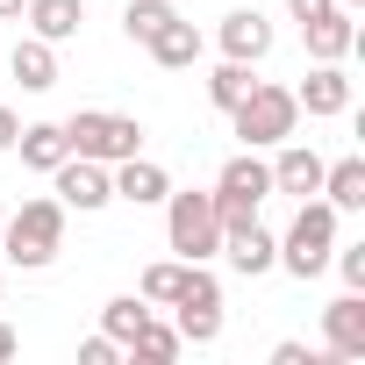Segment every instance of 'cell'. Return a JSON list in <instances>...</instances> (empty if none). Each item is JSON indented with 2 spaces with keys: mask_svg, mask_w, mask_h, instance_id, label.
Masks as SVG:
<instances>
[{
  "mask_svg": "<svg viewBox=\"0 0 365 365\" xmlns=\"http://www.w3.org/2000/svg\"><path fill=\"white\" fill-rule=\"evenodd\" d=\"M287 8H294V22H315V15H329V8H336V0H287Z\"/></svg>",
  "mask_w": 365,
  "mask_h": 365,
  "instance_id": "f1b7e54d",
  "label": "cell"
},
{
  "mask_svg": "<svg viewBox=\"0 0 365 365\" xmlns=\"http://www.w3.org/2000/svg\"><path fill=\"white\" fill-rule=\"evenodd\" d=\"M143 322H150V301H143V294H115V301L101 308V329H108L122 351H129V336H136Z\"/></svg>",
  "mask_w": 365,
  "mask_h": 365,
  "instance_id": "7402d4cb",
  "label": "cell"
},
{
  "mask_svg": "<svg viewBox=\"0 0 365 365\" xmlns=\"http://www.w3.org/2000/svg\"><path fill=\"white\" fill-rule=\"evenodd\" d=\"M15 351H22V344H15V329H8V322H0V365H8Z\"/></svg>",
  "mask_w": 365,
  "mask_h": 365,
  "instance_id": "4dcf8cb0",
  "label": "cell"
},
{
  "mask_svg": "<svg viewBox=\"0 0 365 365\" xmlns=\"http://www.w3.org/2000/svg\"><path fill=\"white\" fill-rule=\"evenodd\" d=\"M15 150H22V165H29V172H58V165L72 158V143H65V122H22Z\"/></svg>",
  "mask_w": 365,
  "mask_h": 365,
  "instance_id": "ac0fdd59",
  "label": "cell"
},
{
  "mask_svg": "<svg viewBox=\"0 0 365 365\" xmlns=\"http://www.w3.org/2000/svg\"><path fill=\"white\" fill-rule=\"evenodd\" d=\"M329 251H336V208L308 194L301 215H294V230L279 237V265H287L294 279H315V272L329 265Z\"/></svg>",
  "mask_w": 365,
  "mask_h": 365,
  "instance_id": "5b68a950",
  "label": "cell"
},
{
  "mask_svg": "<svg viewBox=\"0 0 365 365\" xmlns=\"http://www.w3.org/2000/svg\"><path fill=\"white\" fill-rule=\"evenodd\" d=\"M172 15H179L172 0H129V8H122V29H129V43H150Z\"/></svg>",
  "mask_w": 365,
  "mask_h": 365,
  "instance_id": "cb8c5ba5",
  "label": "cell"
},
{
  "mask_svg": "<svg viewBox=\"0 0 365 365\" xmlns=\"http://www.w3.org/2000/svg\"><path fill=\"white\" fill-rule=\"evenodd\" d=\"M22 8H29V0H0V22H15V15H22Z\"/></svg>",
  "mask_w": 365,
  "mask_h": 365,
  "instance_id": "1f68e13d",
  "label": "cell"
},
{
  "mask_svg": "<svg viewBox=\"0 0 365 365\" xmlns=\"http://www.w3.org/2000/svg\"><path fill=\"white\" fill-rule=\"evenodd\" d=\"M65 201L58 194H36V201H22L15 208V222H0V258L8 265H22V272H43L51 258H58V244H65Z\"/></svg>",
  "mask_w": 365,
  "mask_h": 365,
  "instance_id": "6da1fadb",
  "label": "cell"
},
{
  "mask_svg": "<svg viewBox=\"0 0 365 365\" xmlns=\"http://www.w3.org/2000/svg\"><path fill=\"white\" fill-rule=\"evenodd\" d=\"M301 43H308L315 65H344V58L358 51V22H351V8H329V15L301 22Z\"/></svg>",
  "mask_w": 365,
  "mask_h": 365,
  "instance_id": "8fae6325",
  "label": "cell"
},
{
  "mask_svg": "<svg viewBox=\"0 0 365 365\" xmlns=\"http://www.w3.org/2000/svg\"><path fill=\"white\" fill-rule=\"evenodd\" d=\"M115 358H122V344H115V336H108V329H101V336H86V344H79V365H115Z\"/></svg>",
  "mask_w": 365,
  "mask_h": 365,
  "instance_id": "4316f807",
  "label": "cell"
},
{
  "mask_svg": "<svg viewBox=\"0 0 365 365\" xmlns=\"http://www.w3.org/2000/svg\"><path fill=\"white\" fill-rule=\"evenodd\" d=\"M179 351H187V344H179V329H172V322H158V315H150V322H143V329H136V336H129V351H122V358H143V365H172V358H179Z\"/></svg>",
  "mask_w": 365,
  "mask_h": 365,
  "instance_id": "44dd1931",
  "label": "cell"
},
{
  "mask_svg": "<svg viewBox=\"0 0 365 365\" xmlns=\"http://www.w3.org/2000/svg\"><path fill=\"white\" fill-rule=\"evenodd\" d=\"M322 201H329L336 215H358V208H365V158H336V165H322Z\"/></svg>",
  "mask_w": 365,
  "mask_h": 365,
  "instance_id": "d6986e66",
  "label": "cell"
},
{
  "mask_svg": "<svg viewBox=\"0 0 365 365\" xmlns=\"http://www.w3.org/2000/svg\"><path fill=\"white\" fill-rule=\"evenodd\" d=\"M294 108H301V115H315V122L351 115V79H344V65H315V72L294 86Z\"/></svg>",
  "mask_w": 365,
  "mask_h": 365,
  "instance_id": "7c38bea8",
  "label": "cell"
},
{
  "mask_svg": "<svg viewBox=\"0 0 365 365\" xmlns=\"http://www.w3.org/2000/svg\"><path fill=\"white\" fill-rule=\"evenodd\" d=\"M65 143H72V158L122 165V158L143 150V122H136V115H108V108H79V115L65 122Z\"/></svg>",
  "mask_w": 365,
  "mask_h": 365,
  "instance_id": "277c9868",
  "label": "cell"
},
{
  "mask_svg": "<svg viewBox=\"0 0 365 365\" xmlns=\"http://www.w3.org/2000/svg\"><path fill=\"white\" fill-rule=\"evenodd\" d=\"M272 365H322V351H308V344H272Z\"/></svg>",
  "mask_w": 365,
  "mask_h": 365,
  "instance_id": "83f0119b",
  "label": "cell"
},
{
  "mask_svg": "<svg viewBox=\"0 0 365 365\" xmlns=\"http://www.w3.org/2000/svg\"><path fill=\"white\" fill-rule=\"evenodd\" d=\"M215 258H230L244 279H258V272L279 265V237H272L258 215H244V222H222V251H215Z\"/></svg>",
  "mask_w": 365,
  "mask_h": 365,
  "instance_id": "52a82bcc",
  "label": "cell"
},
{
  "mask_svg": "<svg viewBox=\"0 0 365 365\" xmlns=\"http://www.w3.org/2000/svg\"><path fill=\"white\" fill-rule=\"evenodd\" d=\"M244 93H251V65H237V58H222V65L208 72V101H215V108L230 115V108H237Z\"/></svg>",
  "mask_w": 365,
  "mask_h": 365,
  "instance_id": "d4e9b609",
  "label": "cell"
},
{
  "mask_svg": "<svg viewBox=\"0 0 365 365\" xmlns=\"http://www.w3.org/2000/svg\"><path fill=\"white\" fill-rule=\"evenodd\" d=\"M22 22H29V36H43V43H72L79 22H86V0H29Z\"/></svg>",
  "mask_w": 365,
  "mask_h": 365,
  "instance_id": "9a60e30c",
  "label": "cell"
},
{
  "mask_svg": "<svg viewBox=\"0 0 365 365\" xmlns=\"http://www.w3.org/2000/svg\"><path fill=\"white\" fill-rule=\"evenodd\" d=\"M208 194H215V215H222V222H244V215H258V201L272 194V165H265L258 150H237V158L215 172Z\"/></svg>",
  "mask_w": 365,
  "mask_h": 365,
  "instance_id": "8992f818",
  "label": "cell"
},
{
  "mask_svg": "<svg viewBox=\"0 0 365 365\" xmlns=\"http://www.w3.org/2000/svg\"><path fill=\"white\" fill-rule=\"evenodd\" d=\"M143 51H150V58H158L165 72H194L208 43H201V29H194V22H179V15H172V22H165V29H158V36L143 43Z\"/></svg>",
  "mask_w": 365,
  "mask_h": 365,
  "instance_id": "2e32d148",
  "label": "cell"
},
{
  "mask_svg": "<svg viewBox=\"0 0 365 365\" xmlns=\"http://www.w3.org/2000/svg\"><path fill=\"white\" fill-rule=\"evenodd\" d=\"M336 8H351V15H358V8H365V0H336Z\"/></svg>",
  "mask_w": 365,
  "mask_h": 365,
  "instance_id": "d6a6232c",
  "label": "cell"
},
{
  "mask_svg": "<svg viewBox=\"0 0 365 365\" xmlns=\"http://www.w3.org/2000/svg\"><path fill=\"white\" fill-rule=\"evenodd\" d=\"M322 336H329V358L358 365L365 358V294H336L322 308Z\"/></svg>",
  "mask_w": 365,
  "mask_h": 365,
  "instance_id": "9c48e42d",
  "label": "cell"
},
{
  "mask_svg": "<svg viewBox=\"0 0 365 365\" xmlns=\"http://www.w3.org/2000/svg\"><path fill=\"white\" fill-rule=\"evenodd\" d=\"M8 72H15L29 93H51V86H58V43H43V36H22V43L8 51Z\"/></svg>",
  "mask_w": 365,
  "mask_h": 365,
  "instance_id": "e0dca14e",
  "label": "cell"
},
{
  "mask_svg": "<svg viewBox=\"0 0 365 365\" xmlns=\"http://www.w3.org/2000/svg\"><path fill=\"white\" fill-rule=\"evenodd\" d=\"M179 287H187V258H165V265H143V279H136V294H143L150 308H172V301H179Z\"/></svg>",
  "mask_w": 365,
  "mask_h": 365,
  "instance_id": "603a6c76",
  "label": "cell"
},
{
  "mask_svg": "<svg viewBox=\"0 0 365 365\" xmlns=\"http://www.w3.org/2000/svg\"><path fill=\"white\" fill-rule=\"evenodd\" d=\"M165 244L179 251V258H194V265H208L215 251H222V215H215V194H165Z\"/></svg>",
  "mask_w": 365,
  "mask_h": 365,
  "instance_id": "3957f363",
  "label": "cell"
},
{
  "mask_svg": "<svg viewBox=\"0 0 365 365\" xmlns=\"http://www.w3.org/2000/svg\"><path fill=\"white\" fill-rule=\"evenodd\" d=\"M329 265L344 272V287H351V294H365V244H344V251H329Z\"/></svg>",
  "mask_w": 365,
  "mask_h": 365,
  "instance_id": "484cf974",
  "label": "cell"
},
{
  "mask_svg": "<svg viewBox=\"0 0 365 365\" xmlns=\"http://www.w3.org/2000/svg\"><path fill=\"white\" fill-rule=\"evenodd\" d=\"M179 344H194V351H208L215 336H222V301H179Z\"/></svg>",
  "mask_w": 365,
  "mask_h": 365,
  "instance_id": "ffe728a7",
  "label": "cell"
},
{
  "mask_svg": "<svg viewBox=\"0 0 365 365\" xmlns=\"http://www.w3.org/2000/svg\"><path fill=\"white\" fill-rule=\"evenodd\" d=\"M15 136H22V115H15V108H0V150H15Z\"/></svg>",
  "mask_w": 365,
  "mask_h": 365,
  "instance_id": "f546056e",
  "label": "cell"
},
{
  "mask_svg": "<svg viewBox=\"0 0 365 365\" xmlns=\"http://www.w3.org/2000/svg\"><path fill=\"white\" fill-rule=\"evenodd\" d=\"M294 122H301L294 86H272V79H251V93L230 108V129L244 136V150H272V143H287Z\"/></svg>",
  "mask_w": 365,
  "mask_h": 365,
  "instance_id": "7a4b0ae2",
  "label": "cell"
},
{
  "mask_svg": "<svg viewBox=\"0 0 365 365\" xmlns=\"http://www.w3.org/2000/svg\"><path fill=\"white\" fill-rule=\"evenodd\" d=\"M51 179H58V201H65V208H79V215H93V208H108V201H115V179H108V165H101V158H65Z\"/></svg>",
  "mask_w": 365,
  "mask_h": 365,
  "instance_id": "ba28073f",
  "label": "cell"
},
{
  "mask_svg": "<svg viewBox=\"0 0 365 365\" xmlns=\"http://www.w3.org/2000/svg\"><path fill=\"white\" fill-rule=\"evenodd\" d=\"M108 179H115V201H129V208H158V201L172 194V172H165V165H150L143 150H136V158H122V165H108Z\"/></svg>",
  "mask_w": 365,
  "mask_h": 365,
  "instance_id": "30bf717a",
  "label": "cell"
},
{
  "mask_svg": "<svg viewBox=\"0 0 365 365\" xmlns=\"http://www.w3.org/2000/svg\"><path fill=\"white\" fill-rule=\"evenodd\" d=\"M215 43H222V58H237V65H258V58L272 51V22H265L258 8H237V15H222Z\"/></svg>",
  "mask_w": 365,
  "mask_h": 365,
  "instance_id": "4fadbf2b",
  "label": "cell"
},
{
  "mask_svg": "<svg viewBox=\"0 0 365 365\" xmlns=\"http://www.w3.org/2000/svg\"><path fill=\"white\" fill-rule=\"evenodd\" d=\"M272 150H279V158H272V194H301V201L322 194V158H315L308 143L287 136V143H272Z\"/></svg>",
  "mask_w": 365,
  "mask_h": 365,
  "instance_id": "5bb4252c",
  "label": "cell"
}]
</instances>
